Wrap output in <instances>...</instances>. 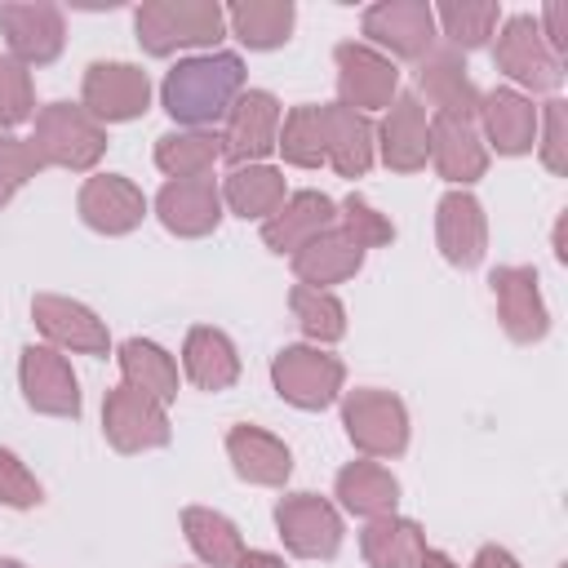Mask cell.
I'll list each match as a JSON object with an SVG mask.
<instances>
[{
	"label": "cell",
	"instance_id": "836d02e7",
	"mask_svg": "<svg viewBox=\"0 0 568 568\" xmlns=\"http://www.w3.org/2000/svg\"><path fill=\"white\" fill-rule=\"evenodd\" d=\"M439 22H444V31H448L453 44H466L470 49L497 22V4H444L439 9Z\"/></svg>",
	"mask_w": 568,
	"mask_h": 568
},
{
	"label": "cell",
	"instance_id": "83f0119b",
	"mask_svg": "<svg viewBox=\"0 0 568 568\" xmlns=\"http://www.w3.org/2000/svg\"><path fill=\"white\" fill-rule=\"evenodd\" d=\"M364 550L377 568H408L417 559V528L413 524H377V528H368Z\"/></svg>",
	"mask_w": 568,
	"mask_h": 568
},
{
	"label": "cell",
	"instance_id": "277c9868",
	"mask_svg": "<svg viewBox=\"0 0 568 568\" xmlns=\"http://www.w3.org/2000/svg\"><path fill=\"white\" fill-rule=\"evenodd\" d=\"M84 98L106 120H129V115L146 111V75L124 62H98V67H89Z\"/></svg>",
	"mask_w": 568,
	"mask_h": 568
},
{
	"label": "cell",
	"instance_id": "60d3db41",
	"mask_svg": "<svg viewBox=\"0 0 568 568\" xmlns=\"http://www.w3.org/2000/svg\"><path fill=\"white\" fill-rule=\"evenodd\" d=\"M479 568H515V564H510V555H501V550H484V555H479Z\"/></svg>",
	"mask_w": 568,
	"mask_h": 568
},
{
	"label": "cell",
	"instance_id": "7bdbcfd3",
	"mask_svg": "<svg viewBox=\"0 0 568 568\" xmlns=\"http://www.w3.org/2000/svg\"><path fill=\"white\" fill-rule=\"evenodd\" d=\"M426 568H453V564H448V559H439V555H430V559H426Z\"/></svg>",
	"mask_w": 568,
	"mask_h": 568
},
{
	"label": "cell",
	"instance_id": "4316f807",
	"mask_svg": "<svg viewBox=\"0 0 568 568\" xmlns=\"http://www.w3.org/2000/svg\"><path fill=\"white\" fill-rule=\"evenodd\" d=\"M186 532H191V546H195L209 564H231V559L240 555V537H235V528H231L222 515L186 510Z\"/></svg>",
	"mask_w": 568,
	"mask_h": 568
},
{
	"label": "cell",
	"instance_id": "4dcf8cb0",
	"mask_svg": "<svg viewBox=\"0 0 568 568\" xmlns=\"http://www.w3.org/2000/svg\"><path fill=\"white\" fill-rule=\"evenodd\" d=\"M355 262H359V244H351V240H342V235H328L324 244L315 240V244L297 257V271L311 275V280H337V275H346Z\"/></svg>",
	"mask_w": 568,
	"mask_h": 568
},
{
	"label": "cell",
	"instance_id": "3957f363",
	"mask_svg": "<svg viewBox=\"0 0 568 568\" xmlns=\"http://www.w3.org/2000/svg\"><path fill=\"white\" fill-rule=\"evenodd\" d=\"M0 31L27 62H49L62 49V13L53 4H0Z\"/></svg>",
	"mask_w": 568,
	"mask_h": 568
},
{
	"label": "cell",
	"instance_id": "6da1fadb",
	"mask_svg": "<svg viewBox=\"0 0 568 568\" xmlns=\"http://www.w3.org/2000/svg\"><path fill=\"white\" fill-rule=\"evenodd\" d=\"M244 84V62L235 53H209V58H186L169 71L164 80V111L186 124H204L226 115V102Z\"/></svg>",
	"mask_w": 568,
	"mask_h": 568
},
{
	"label": "cell",
	"instance_id": "e575fe53",
	"mask_svg": "<svg viewBox=\"0 0 568 568\" xmlns=\"http://www.w3.org/2000/svg\"><path fill=\"white\" fill-rule=\"evenodd\" d=\"M284 151L297 160V164H315L328 146H324V111H315V106H306V111H297L293 120H288V129H284Z\"/></svg>",
	"mask_w": 568,
	"mask_h": 568
},
{
	"label": "cell",
	"instance_id": "cb8c5ba5",
	"mask_svg": "<svg viewBox=\"0 0 568 568\" xmlns=\"http://www.w3.org/2000/svg\"><path fill=\"white\" fill-rule=\"evenodd\" d=\"M484 111H488V129H493V138H497L501 151L528 146V133H532V111H528V102H519L515 93H493Z\"/></svg>",
	"mask_w": 568,
	"mask_h": 568
},
{
	"label": "cell",
	"instance_id": "9c48e42d",
	"mask_svg": "<svg viewBox=\"0 0 568 568\" xmlns=\"http://www.w3.org/2000/svg\"><path fill=\"white\" fill-rule=\"evenodd\" d=\"M337 67H342V93L355 106H382L395 93V67L386 58H377L373 49L359 44H342L337 49Z\"/></svg>",
	"mask_w": 568,
	"mask_h": 568
},
{
	"label": "cell",
	"instance_id": "44dd1931",
	"mask_svg": "<svg viewBox=\"0 0 568 568\" xmlns=\"http://www.w3.org/2000/svg\"><path fill=\"white\" fill-rule=\"evenodd\" d=\"M231 453H235L240 475H248V479L275 484V479L288 475V453H284L275 439L257 435V430H235V435H231Z\"/></svg>",
	"mask_w": 568,
	"mask_h": 568
},
{
	"label": "cell",
	"instance_id": "52a82bcc",
	"mask_svg": "<svg viewBox=\"0 0 568 568\" xmlns=\"http://www.w3.org/2000/svg\"><path fill=\"white\" fill-rule=\"evenodd\" d=\"M430 27L435 18L426 4H377L364 13V36L390 44L404 58H417L430 44Z\"/></svg>",
	"mask_w": 568,
	"mask_h": 568
},
{
	"label": "cell",
	"instance_id": "8d00e7d4",
	"mask_svg": "<svg viewBox=\"0 0 568 568\" xmlns=\"http://www.w3.org/2000/svg\"><path fill=\"white\" fill-rule=\"evenodd\" d=\"M293 311H297L302 328L315 333V337H337V333H342V306H337L333 297H324V293L297 288V293H293Z\"/></svg>",
	"mask_w": 568,
	"mask_h": 568
},
{
	"label": "cell",
	"instance_id": "d6986e66",
	"mask_svg": "<svg viewBox=\"0 0 568 568\" xmlns=\"http://www.w3.org/2000/svg\"><path fill=\"white\" fill-rule=\"evenodd\" d=\"M231 27L244 44L253 49H271L280 40H288L293 27V4H235L231 9Z\"/></svg>",
	"mask_w": 568,
	"mask_h": 568
},
{
	"label": "cell",
	"instance_id": "f35d334b",
	"mask_svg": "<svg viewBox=\"0 0 568 568\" xmlns=\"http://www.w3.org/2000/svg\"><path fill=\"white\" fill-rule=\"evenodd\" d=\"M27 106H31V98H27V75L13 67V62H0V120H22L27 115Z\"/></svg>",
	"mask_w": 568,
	"mask_h": 568
},
{
	"label": "cell",
	"instance_id": "d4e9b609",
	"mask_svg": "<svg viewBox=\"0 0 568 568\" xmlns=\"http://www.w3.org/2000/svg\"><path fill=\"white\" fill-rule=\"evenodd\" d=\"M444 248L462 266H470L479 257V217H475V204L462 195L444 200Z\"/></svg>",
	"mask_w": 568,
	"mask_h": 568
},
{
	"label": "cell",
	"instance_id": "603a6c76",
	"mask_svg": "<svg viewBox=\"0 0 568 568\" xmlns=\"http://www.w3.org/2000/svg\"><path fill=\"white\" fill-rule=\"evenodd\" d=\"M462 71H466V67H457V58H453V53H439L430 67H422V84H426V93H430L448 115L470 111V102H475L470 80H466Z\"/></svg>",
	"mask_w": 568,
	"mask_h": 568
},
{
	"label": "cell",
	"instance_id": "2e32d148",
	"mask_svg": "<svg viewBox=\"0 0 568 568\" xmlns=\"http://www.w3.org/2000/svg\"><path fill=\"white\" fill-rule=\"evenodd\" d=\"M84 217L93 226H102V231H124V226H133L142 217V200L120 178H98L84 191Z\"/></svg>",
	"mask_w": 568,
	"mask_h": 568
},
{
	"label": "cell",
	"instance_id": "b9f144b4",
	"mask_svg": "<svg viewBox=\"0 0 568 568\" xmlns=\"http://www.w3.org/2000/svg\"><path fill=\"white\" fill-rule=\"evenodd\" d=\"M240 568H284L280 559H271V555H244V564Z\"/></svg>",
	"mask_w": 568,
	"mask_h": 568
},
{
	"label": "cell",
	"instance_id": "f1b7e54d",
	"mask_svg": "<svg viewBox=\"0 0 568 568\" xmlns=\"http://www.w3.org/2000/svg\"><path fill=\"white\" fill-rule=\"evenodd\" d=\"M342 497L351 510L373 515V510H386L395 501V479H386L377 466H351L342 475Z\"/></svg>",
	"mask_w": 568,
	"mask_h": 568
},
{
	"label": "cell",
	"instance_id": "ee69618b",
	"mask_svg": "<svg viewBox=\"0 0 568 568\" xmlns=\"http://www.w3.org/2000/svg\"><path fill=\"white\" fill-rule=\"evenodd\" d=\"M0 568H27V564H18V559H0Z\"/></svg>",
	"mask_w": 568,
	"mask_h": 568
},
{
	"label": "cell",
	"instance_id": "7402d4cb",
	"mask_svg": "<svg viewBox=\"0 0 568 568\" xmlns=\"http://www.w3.org/2000/svg\"><path fill=\"white\" fill-rule=\"evenodd\" d=\"M328 213H333V204L324 200V195H297L293 204H288V213L284 217H275L271 226H266V240H271V248H293L302 235H311V231H320L324 222H328Z\"/></svg>",
	"mask_w": 568,
	"mask_h": 568
},
{
	"label": "cell",
	"instance_id": "9a60e30c",
	"mask_svg": "<svg viewBox=\"0 0 568 568\" xmlns=\"http://www.w3.org/2000/svg\"><path fill=\"white\" fill-rule=\"evenodd\" d=\"M22 377H27V395H31V404H40V408H49V413H75L80 408V399H75V382H71V373L62 368V359H53L49 351H27V368H22Z\"/></svg>",
	"mask_w": 568,
	"mask_h": 568
},
{
	"label": "cell",
	"instance_id": "30bf717a",
	"mask_svg": "<svg viewBox=\"0 0 568 568\" xmlns=\"http://www.w3.org/2000/svg\"><path fill=\"white\" fill-rule=\"evenodd\" d=\"M40 142H44V151H49L53 160H62V164H89V160L102 151V133H98L75 106H67V102H58V106L44 111V120H40Z\"/></svg>",
	"mask_w": 568,
	"mask_h": 568
},
{
	"label": "cell",
	"instance_id": "8fae6325",
	"mask_svg": "<svg viewBox=\"0 0 568 568\" xmlns=\"http://www.w3.org/2000/svg\"><path fill=\"white\" fill-rule=\"evenodd\" d=\"M275 120H280V106L271 93H248L240 98V106L231 111V129H226V155L231 160H253V155H266L271 151V138H275Z\"/></svg>",
	"mask_w": 568,
	"mask_h": 568
},
{
	"label": "cell",
	"instance_id": "74e56055",
	"mask_svg": "<svg viewBox=\"0 0 568 568\" xmlns=\"http://www.w3.org/2000/svg\"><path fill=\"white\" fill-rule=\"evenodd\" d=\"M0 501H13V506H31V501H40L36 479H31L9 453H0Z\"/></svg>",
	"mask_w": 568,
	"mask_h": 568
},
{
	"label": "cell",
	"instance_id": "ac0fdd59",
	"mask_svg": "<svg viewBox=\"0 0 568 568\" xmlns=\"http://www.w3.org/2000/svg\"><path fill=\"white\" fill-rule=\"evenodd\" d=\"M426 155V129H422V106L417 98H399L386 120V160L399 169H413Z\"/></svg>",
	"mask_w": 568,
	"mask_h": 568
},
{
	"label": "cell",
	"instance_id": "f546056e",
	"mask_svg": "<svg viewBox=\"0 0 568 568\" xmlns=\"http://www.w3.org/2000/svg\"><path fill=\"white\" fill-rule=\"evenodd\" d=\"M435 155H439V164H444V173L448 178H470V173H479V151H475V138L453 120V115H444L439 120V129H435Z\"/></svg>",
	"mask_w": 568,
	"mask_h": 568
},
{
	"label": "cell",
	"instance_id": "7c38bea8",
	"mask_svg": "<svg viewBox=\"0 0 568 568\" xmlns=\"http://www.w3.org/2000/svg\"><path fill=\"white\" fill-rule=\"evenodd\" d=\"M106 430L120 448H138V444H164L169 430H164V417L151 399H142L138 390H115L106 399Z\"/></svg>",
	"mask_w": 568,
	"mask_h": 568
},
{
	"label": "cell",
	"instance_id": "4fadbf2b",
	"mask_svg": "<svg viewBox=\"0 0 568 568\" xmlns=\"http://www.w3.org/2000/svg\"><path fill=\"white\" fill-rule=\"evenodd\" d=\"M346 422H351V435H355L364 448H377V453L404 448V413H399L395 399L355 395V399L346 404Z\"/></svg>",
	"mask_w": 568,
	"mask_h": 568
},
{
	"label": "cell",
	"instance_id": "e0dca14e",
	"mask_svg": "<svg viewBox=\"0 0 568 568\" xmlns=\"http://www.w3.org/2000/svg\"><path fill=\"white\" fill-rule=\"evenodd\" d=\"M324 146H333V160L342 173H359L368 164V124L355 111L333 106L324 111Z\"/></svg>",
	"mask_w": 568,
	"mask_h": 568
},
{
	"label": "cell",
	"instance_id": "ffe728a7",
	"mask_svg": "<svg viewBox=\"0 0 568 568\" xmlns=\"http://www.w3.org/2000/svg\"><path fill=\"white\" fill-rule=\"evenodd\" d=\"M186 368L200 386H226L235 377V355H231V342L222 333H209V328H195L191 333V346H186Z\"/></svg>",
	"mask_w": 568,
	"mask_h": 568
},
{
	"label": "cell",
	"instance_id": "d590c367",
	"mask_svg": "<svg viewBox=\"0 0 568 568\" xmlns=\"http://www.w3.org/2000/svg\"><path fill=\"white\" fill-rule=\"evenodd\" d=\"M280 195V178L271 169H248V173H235L231 178V204L248 217V213H266Z\"/></svg>",
	"mask_w": 568,
	"mask_h": 568
},
{
	"label": "cell",
	"instance_id": "5b68a950",
	"mask_svg": "<svg viewBox=\"0 0 568 568\" xmlns=\"http://www.w3.org/2000/svg\"><path fill=\"white\" fill-rule=\"evenodd\" d=\"M337 359L328 355H315V351H284L275 359V382H280V395H288L293 404H306V408H320L333 399L337 390Z\"/></svg>",
	"mask_w": 568,
	"mask_h": 568
},
{
	"label": "cell",
	"instance_id": "d6a6232c",
	"mask_svg": "<svg viewBox=\"0 0 568 568\" xmlns=\"http://www.w3.org/2000/svg\"><path fill=\"white\" fill-rule=\"evenodd\" d=\"M213 155H217V138H204V133L160 138V164H164V169H173L178 178L200 173V169H204Z\"/></svg>",
	"mask_w": 568,
	"mask_h": 568
},
{
	"label": "cell",
	"instance_id": "5bb4252c",
	"mask_svg": "<svg viewBox=\"0 0 568 568\" xmlns=\"http://www.w3.org/2000/svg\"><path fill=\"white\" fill-rule=\"evenodd\" d=\"M160 213H164V222H169L173 231L195 235V231H209V226L217 222V195H213L209 182H200V178H182V182L164 186V195H160Z\"/></svg>",
	"mask_w": 568,
	"mask_h": 568
},
{
	"label": "cell",
	"instance_id": "484cf974",
	"mask_svg": "<svg viewBox=\"0 0 568 568\" xmlns=\"http://www.w3.org/2000/svg\"><path fill=\"white\" fill-rule=\"evenodd\" d=\"M36 315H40V324H44L53 337H62V342H71V346H84V351H102V328L89 320V311L67 306V302H40Z\"/></svg>",
	"mask_w": 568,
	"mask_h": 568
},
{
	"label": "cell",
	"instance_id": "ab89813d",
	"mask_svg": "<svg viewBox=\"0 0 568 568\" xmlns=\"http://www.w3.org/2000/svg\"><path fill=\"white\" fill-rule=\"evenodd\" d=\"M346 213H351V231L359 226L368 240H386V235H390V226H386V222H377V217H373V213H368L359 200H351V204H346Z\"/></svg>",
	"mask_w": 568,
	"mask_h": 568
},
{
	"label": "cell",
	"instance_id": "8992f818",
	"mask_svg": "<svg viewBox=\"0 0 568 568\" xmlns=\"http://www.w3.org/2000/svg\"><path fill=\"white\" fill-rule=\"evenodd\" d=\"M280 528H284V537H288V546L297 555H333L337 541H342L337 515L324 501H315L311 493H302V497L280 506Z\"/></svg>",
	"mask_w": 568,
	"mask_h": 568
},
{
	"label": "cell",
	"instance_id": "7a4b0ae2",
	"mask_svg": "<svg viewBox=\"0 0 568 568\" xmlns=\"http://www.w3.org/2000/svg\"><path fill=\"white\" fill-rule=\"evenodd\" d=\"M222 9L217 4H146L138 9V40L151 53H169L178 44H204L217 40Z\"/></svg>",
	"mask_w": 568,
	"mask_h": 568
},
{
	"label": "cell",
	"instance_id": "1f68e13d",
	"mask_svg": "<svg viewBox=\"0 0 568 568\" xmlns=\"http://www.w3.org/2000/svg\"><path fill=\"white\" fill-rule=\"evenodd\" d=\"M124 373H129L133 382H142V390H151V395H160V399L173 395V364L164 359V351H155V346H146V342H129V346H124Z\"/></svg>",
	"mask_w": 568,
	"mask_h": 568
},
{
	"label": "cell",
	"instance_id": "ba28073f",
	"mask_svg": "<svg viewBox=\"0 0 568 568\" xmlns=\"http://www.w3.org/2000/svg\"><path fill=\"white\" fill-rule=\"evenodd\" d=\"M497 62H501L515 80H524V84H532V89H550V84L559 80L555 58H546L532 18H510V22H506V36H501V44H497Z\"/></svg>",
	"mask_w": 568,
	"mask_h": 568
}]
</instances>
